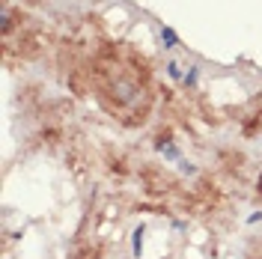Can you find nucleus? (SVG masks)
<instances>
[{
    "label": "nucleus",
    "mask_w": 262,
    "mask_h": 259,
    "mask_svg": "<svg viewBox=\"0 0 262 259\" xmlns=\"http://www.w3.org/2000/svg\"><path fill=\"white\" fill-rule=\"evenodd\" d=\"M96 87L101 104L125 122H137L149 111V83L143 66L122 60L116 51L98 60Z\"/></svg>",
    "instance_id": "f257e3e1"
},
{
    "label": "nucleus",
    "mask_w": 262,
    "mask_h": 259,
    "mask_svg": "<svg viewBox=\"0 0 262 259\" xmlns=\"http://www.w3.org/2000/svg\"><path fill=\"white\" fill-rule=\"evenodd\" d=\"M161 39H164V48H176V45H179L176 33L170 30V27H161Z\"/></svg>",
    "instance_id": "f03ea898"
},
{
    "label": "nucleus",
    "mask_w": 262,
    "mask_h": 259,
    "mask_svg": "<svg viewBox=\"0 0 262 259\" xmlns=\"http://www.w3.org/2000/svg\"><path fill=\"white\" fill-rule=\"evenodd\" d=\"M140 247H143V227L134 229V253L140 256Z\"/></svg>",
    "instance_id": "7ed1b4c3"
},
{
    "label": "nucleus",
    "mask_w": 262,
    "mask_h": 259,
    "mask_svg": "<svg viewBox=\"0 0 262 259\" xmlns=\"http://www.w3.org/2000/svg\"><path fill=\"white\" fill-rule=\"evenodd\" d=\"M167 75H170V78H182V69L176 63H167Z\"/></svg>",
    "instance_id": "20e7f679"
},
{
    "label": "nucleus",
    "mask_w": 262,
    "mask_h": 259,
    "mask_svg": "<svg viewBox=\"0 0 262 259\" xmlns=\"http://www.w3.org/2000/svg\"><path fill=\"white\" fill-rule=\"evenodd\" d=\"M185 83H188V87H194V83H196V69H191V72H188V78H185Z\"/></svg>",
    "instance_id": "39448f33"
},
{
    "label": "nucleus",
    "mask_w": 262,
    "mask_h": 259,
    "mask_svg": "<svg viewBox=\"0 0 262 259\" xmlns=\"http://www.w3.org/2000/svg\"><path fill=\"white\" fill-rule=\"evenodd\" d=\"M256 188H259V194H262V173H259V182H256Z\"/></svg>",
    "instance_id": "423d86ee"
}]
</instances>
